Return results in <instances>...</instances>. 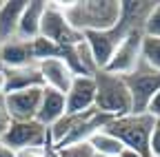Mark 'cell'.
<instances>
[{"label": "cell", "instance_id": "52a82bcc", "mask_svg": "<svg viewBox=\"0 0 160 157\" xmlns=\"http://www.w3.org/2000/svg\"><path fill=\"white\" fill-rule=\"evenodd\" d=\"M125 35L127 33L118 25L113 29H109V31H89V33H82V38H85L82 42H85V47H87V51L91 55V62H93L96 71H102L109 64L116 47L120 44V40H122Z\"/></svg>", "mask_w": 160, "mask_h": 157}, {"label": "cell", "instance_id": "f1b7e54d", "mask_svg": "<svg viewBox=\"0 0 160 157\" xmlns=\"http://www.w3.org/2000/svg\"><path fill=\"white\" fill-rule=\"evenodd\" d=\"M96 157H100V155H96Z\"/></svg>", "mask_w": 160, "mask_h": 157}, {"label": "cell", "instance_id": "4fadbf2b", "mask_svg": "<svg viewBox=\"0 0 160 157\" xmlns=\"http://www.w3.org/2000/svg\"><path fill=\"white\" fill-rule=\"evenodd\" d=\"M2 73H5V95L45 86L42 84V75L38 71V64L20 67V69H2Z\"/></svg>", "mask_w": 160, "mask_h": 157}, {"label": "cell", "instance_id": "d4e9b609", "mask_svg": "<svg viewBox=\"0 0 160 157\" xmlns=\"http://www.w3.org/2000/svg\"><path fill=\"white\" fill-rule=\"evenodd\" d=\"M147 115H151L156 122H160V91L151 97V102H149V106H147V111H145Z\"/></svg>", "mask_w": 160, "mask_h": 157}, {"label": "cell", "instance_id": "8992f818", "mask_svg": "<svg viewBox=\"0 0 160 157\" xmlns=\"http://www.w3.org/2000/svg\"><path fill=\"white\" fill-rule=\"evenodd\" d=\"M140 44H142V31L127 33L122 40H120V44L116 47L109 64L102 71H107L111 75H120V77L131 75L140 67Z\"/></svg>", "mask_w": 160, "mask_h": 157}, {"label": "cell", "instance_id": "603a6c76", "mask_svg": "<svg viewBox=\"0 0 160 157\" xmlns=\"http://www.w3.org/2000/svg\"><path fill=\"white\" fill-rule=\"evenodd\" d=\"M149 155L160 157V122L153 124V131H151V137H149Z\"/></svg>", "mask_w": 160, "mask_h": 157}, {"label": "cell", "instance_id": "30bf717a", "mask_svg": "<svg viewBox=\"0 0 160 157\" xmlns=\"http://www.w3.org/2000/svg\"><path fill=\"white\" fill-rule=\"evenodd\" d=\"M40 93H42V89H27V91L5 95V104H7L11 122H31V120H36L38 106H40Z\"/></svg>", "mask_w": 160, "mask_h": 157}, {"label": "cell", "instance_id": "ffe728a7", "mask_svg": "<svg viewBox=\"0 0 160 157\" xmlns=\"http://www.w3.org/2000/svg\"><path fill=\"white\" fill-rule=\"evenodd\" d=\"M142 35L160 38V2H156V5L149 9L145 22H142Z\"/></svg>", "mask_w": 160, "mask_h": 157}, {"label": "cell", "instance_id": "9c48e42d", "mask_svg": "<svg viewBox=\"0 0 160 157\" xmlns=\"http://www.w3.org/2000/svg\"><path fill=\"white\" fill-rule=\"evenodd\" d=\"M67 115H80L93 109L96 104V82L93 75H73V80L65 93Z\"/></svg>", "mask_w": 160, "mask_h": 157}, {"label": "cell", "instance_id": "e0dca14e", "mask_svg": "<svg viewBox=\"0 0 160 157\" xmlns=\"http://www.w3.org/2000/svg\"><path fill=\"white\" fill-rule=\"evenodd\" d=\"M87 142L93 148V153L100 155V157H120V153L125 150V146L120 144L111 133H107L105 128L98 131V133H93Z\"/></svg>", "mask_w": 160, "mask_h": 157}, {"label": "cell", "instance_id": "7402d4cb", "mask_svg": "<svg viewBox=\"0 0 160 157\" xmlns=\"http://www.w3.org/2000/svg\"><path fill=\"white\" fill-rule=\"evenodd\" d=\"M51 142H47L45 146H29V148H20V150H13L16 157H47V148H49Z\"/></svg>", "mask_w": 160, "mask_h": 157}, {"label": "cell", "instance_id": "d6986e66", "mask_svg": "<svg viewBox=\"0 0 160 157\" xmlns=\"http://www.w3.org/2000/svg\"><path fill=\"white\" fill-rule=\"evenodd\" d=\"M31 58L36 64L42 60H49V58H62V47H58V44L38 35L36 40H31Z\"/></svg>", "mask_w": 160, "mask_h": 157}, {"label": "cell", "instance_id": "8fae6325", "mask_svg": "<svg viewBox=\"0 0 160 157\" xmlns=\"http://www.w3.org/2000/svg\"><path fill=\"white\" fill-rule=\"evenodd\" d=\"M38 71L42 75V84L47 89H56L60 93H67V89L73 80V71L67 67L62 58H49V60L38 62Z\"/></svg>", "mask_w": 160, "mask_h": 157}, {"label": "cell", "instance_id": "7c38bea8", "mask_svg": "<svg viewBox=\"0 0 160 157\" xmlns=\"http://www.w3.org/2000/svg\"><path fill=\"white\" fill-rule=\"evenodd\" d=\"M67 115V102H65V93H60L56 89H47L42 86L40 93V106H38V115L36 120L42 126H53L60 117Z\"/></svg>", "mask_w": 160, "mask_h": 157}, {"label": "cell", "instance_id": "5b68a950", "mask_svg": "<svg viewBox=\"0 0 160 157\" xmlns=\"http://www.w3.org/2000/svg\"><path fill=\"white\" fill-rule=\"evenodd\" d=\"M129 95H131V113L140 115L145 113L151 97L160 91V71H151L145 64H140L131 75L125 77Z\"/></svg>", "mask_w": 160, "mask_h": 157}, {"label": "cell", "instance_id": "ba28073f", "mask_svg": "<svg viewBox=\"0 0 160 157\" xmlns=\"http://www.w3.org/2000/svg\"><path fill=\"white\" fill-rule=\"evenodd\" d=\"M0 142L11 150L29 148V146H45L49 142V128L42 126L38 120L31 122H11Z\"/></svg>", "mask_w": 160, "mask_h": 157}, {"label": "cell", "instance_id": "7a4b0ae2", "mask_svg": "<svg viewBox=\"0 0 160 157\" xmlns=\"http://www.w3.org/2000/svg\"><path fill=\"white\" fill-rule=\"evenodd\" d=\"M93 82H96V104H93V109L98 113L107 115L109 120L125 117V115L131 113V95H129L125 77L111 75L107 71H96Z\"/></svg>", "mask_w": 160, "mask_h": 157}, {"label": "cell", "instance_id": "3957f363", "mask_svg": "<svg viewBox=\"0 0 160 157\" xmlns=\"http://www.w3.org/2000/svg\"><path fill=\"white\" fill-rule=\"evenodd\" d=\"M153 124H156V120L147 113H140V115L129 113L125 117L111 120L105 126V131L111 133L127 150H133L142 157H151L149 155V137H151Z\"/></svg>", "mask_w": 160, "mask_h": 157}, {"label": "cell", "instance_id": "484cf974", "mask_svg": "<svg viewBox=\"0 0 160 157\" xmlns=\"http://www.w3.org/2000/svg\"><path fill=\"white\" fill-rule=\"evenodd\" d=\"M0 157H16V155H13V150L9 146H5L2 142H0Z\"/></svg>", "mask_w": 160, "mask_h": 157}, {"label": "cell", "instance_id": "ac0fdd59", "mask_svg": "<svg viewBox=\"0 0 160 157\" xmlns=\"http://www.w3.org/2000/svg\"><path fill=\"white\" fill-rule=\"evenodd\" d=\"M140 64H145L151 71H160V38L142 35V44H140Z\"/></svg>", "mask_w": 160, "mask_h": 157}, {"label": "cell", "instance_id": "83f0119b", "mask_svg": "<svg viewBox=\"0 0 160 157\" xmlns=\"http://www.w3.org/2000/svg\"><path fill=\"white\" fill-rule=\"evenodd\" d=\"M120 157H142V155H138V153H133V150H122V153H120Z\"/></svg>", "mask_w": 160, "mask_h": 157}, {"label": "cell", "instance_id": "4316f807", "mask_svg": "<svg viewBox=\"0 0 160 157\" xmlns=\"http://www.w3.org/2000/svg\"><path fill=\"white\" fill-rule=\"evenodd\" d=\"M0 95H5V73H2V67H0Z\"/></svg>", "mask_w": 160, "mask_h": 157}, {"label": "cell", "instance_id": "44dd1931", "mask_svg": "<svg viewBox=\"0 0 160 157\" xmlns=\"http://www.w3.org/2000/svg\"><path fill=\"white\" fill-rule=\"evenodd\" d=\"M58 157H96L93 148L89 146V142H80V144H69L62 148H56Z\"/></svg>", "mask_w": 160, "mask_h": 157}, {"label": "cell", "instance_id": "277c9868", "mask_svg": "<svg viewBox=\"0 0 160 157\" xmlns=\"http://www.w3.org/2000/svg\"><path fill=\"white\" fill-rule=\"evenodd\" d=\"M40 38L58 44V47H78L82 44V33L76 31L69 20L65 18V11L58 2H47L45 13L40 20Z\"/></svg>", "mask_w": 160, "mask_h": 157}, {"label": "cell", "instance_id": "5bb4252c", "mask_svg": "<svg viewBox=\"0 0 160 157\" xmlns=\"http://www.w3.org/2000/svg\"><path fill=\"white\" fill-rule=\"evenodd\" d=\"M29 64H36L31 58V42L13 38L0 44V67L2 69H20Z\"/></svg>", "mask_w": 160, "mask_h": 157}, {"label": "cell", "instance_id": "cb8c5ba5", "mask_svg": "<svg viewBox=\"0 0 160 157\" xmlns=\"http://www.w3.org/2000/svg\"><path fill=\"white\" fill-rule=\"evenodd\" d=\"M9 124H11V117H9V111H7V104H5V95H0V137L5 135Z\"/></svg>", "mask_w": 160, "mask_h": 157}, {"label": "cell", "instance_id": "f546056e", "mask_svg": "<svg viewBox=\"0 0 160 157\" xmlns=\"http://www.w3.org/2000/svg\"><path fill=\"white\" fill-rule=\"evenodd\" d=\"M0 44H2V42H0Z\"/></svg>", "mask_w": 160, "mask_h": 157}, {"label": "cell", "instance_id": "6da1fadb", "mask_svg": "<svg viewBox=\"0 0 160 157\" xmlns=\"http://www.w3.org/2000/svg\"><path fill=\"white\" fill-rule=\"evenodd\" d=\"M65 11V18L69 25L80 31H109L118 25L122 5L113 2V0H105V2H58Z\"/></svg>", "mask_w": 160, "mask_h": 157}, {"label": "cell", "instance_id": "9a60e30c", "mask_svg": "<svg viewBox=\"0 0 160 157\" xmlns=\"http://www.w3.org/2000/svg\"><path fill=\"white\" fill-rule=\"evenodd\" d=\"M45 5L47 2H40V0H33V2L25 5V11L20 16V22H18L16 38L31 42L40 35V20H42V13H45Z\"/></svg>", "mask_w": 160, "mask_h": 157}, {"label": "cell", "instance_id": "2e32d148", "mask_svg": "<svg viewBox=\"0 0 160 157\" xmlns=\"http://www.w3.org/2000/svg\"><path fill=\"white\" fill-rule=\"evenodd\" d=\"M25 0H7L0 2V42H7L16 38L20 16L25 11Z\"/></svg>", "mask_w": 160, "mask_h": 157}]
</instances>
